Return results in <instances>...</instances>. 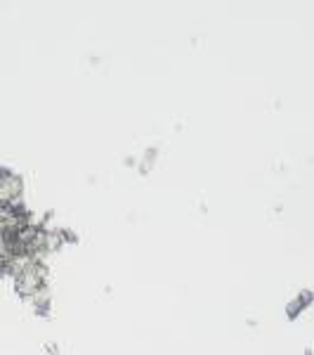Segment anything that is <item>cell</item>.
Returning <instances> with one entry per match:
<instances>
[{
    "mask_svg": "<svg viewBox=\"0 0 314 355\" xmlns=\"http://www.w3.org/2000/svg\"><path fill=\"white\" fill-rule=\"evenodd\" d=\"M21 194V180L12 173H0V206H12Z\"/></svg>",
    "mask_w": 314,
    "mask_h": 355,
    "instance_id": "7a4b0ae2",
    "label": "cell"
},
{
    "mask_svg": "<svg viewBox=\"0 0 314 355\" xmlns=\"http://www.w3.org/2000/svg\"><path fill=\"white\" fill-rule=\"evenodd\" d=\"M15 275H17V289H19V294L31 296L33 299V296L45 291V275L48 272H45V268L36 259L26 261Z\"/></svg>",
    "mask_w": 314,
    "mask_h": 355,
    "instance_id": "6da1fadb",
    "label": "cell"
}]
</instances>
